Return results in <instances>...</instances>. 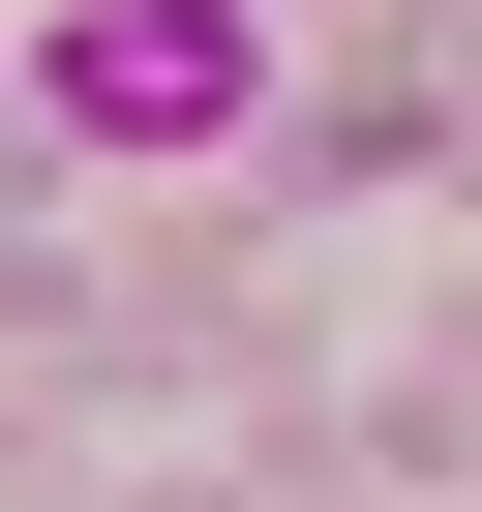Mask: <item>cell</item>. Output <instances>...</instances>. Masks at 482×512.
Instances as JSON below:
<instances>
[{"instance_id":"cell-1","label":"cell","mask_w":482,"mask_h":512,"mask_svg":"<svg viewBox=\"0 0 482 512\" xmlns=\"http://www.w3.org/2000/svg\"><path fill=\"white\" fill-rule=\"evenodd\" d=\"M31 121L121 151V181L241 151V121H272V0H61V31H31Z\"/></svg>"}]
</instances>
